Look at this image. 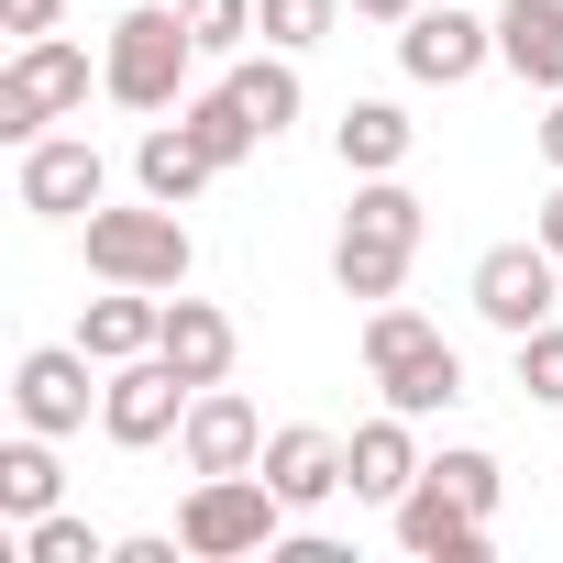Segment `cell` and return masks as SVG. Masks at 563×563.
Listing matches in <instances>:
<instances>
[{"label": "cell", "instance_id": "obj_10", "mask_svg": "<svg viewBox=\"0 0 563 563\" xmlns=\"http://www.w3.org/2000/svg\"><path fill=\"white\" fill-rule=\"evenodd\" d=\"M177 453H188V475H254V464H265L254 398H243V387H199L188 420H177Z\"/></svg>", "mask_w": 563, "mask_h": 563}, {"label": "cell", "instance_id": "obj_6", "mask_svg": "<svg viewBox=\"0 0 563 563\" xmlns=\"http://www.w3.org/2000/svg\"><path fill=\"white\" fill-rule=\"evenodd\" d=\"M188 398H199V387H188L166 354H133V365H111V376H100V431H111L122 453H155V442L188 420Z\"/></svg>", "mask_w": 563, "mask_h": 563}, {"label": "cell", "instance_id": "obj_19", "mask_svg": "<svg viewBox=\"0 0 563 563\" xmlns=\"http://www.w3.org/2000/svg\"><path fill=\"white\" fill-rule=\"evenodd\" d=\"M376 387H387V409H409V420H431V409H453L464 398V354L431 332V343H409L398 365H376Z\"/></svg>", "mask_w": 563, "mask_h": 563}, {"label": "cell", "instance_id": "obj_21", "mask_svg": "<svg viewBox=\"0 0 563 563\" xmlns=\"http://www.w3.org/2000/svg\"><path fill=\"white\" fill-rule=\"evenodd\" d=\"M221 89H232V100H243L265 133H288V122H299V67H288V45H265V56H232V78H221Z\"/></svg>", "mask_w": 563, "mask_h": 563}, {"label": "cell", "instance_id": "obj_17", "mask_svg": "<svg viewBox=\"0 0 563 563\" xmlns=\"http://www.w3.org/2000/svg\"><path fill=\"white\" fill-rule=\"evenodd\" d=\"M155 332H166V288H111V299H89V310H78V343H89L100 365L155 354Z\"/></svg>", "mask_w": 563, "mask_h": 563}, {"label": "cell", "instance_id": "obj_24", "mask_svg": "<svg viewBox=\"0 0 563 563\" xmlns=\"http://www.w3.org/2000/svg\"><path fill=\"white\" fill-rule=\"evenodd\" d=\"M343 232H387V243H420V232H431V210H420V188H398V177H365V188H354V210H343Z\"/></svg>", "mask_w": 563, "mask_h": 563}, {"label": "cell", "instance_id": "obj_14", "mask_svg": "<svg viewBox=\"0 0 563 563\" xmlns=\"http://www.w3.org/2000/svg\"><path fill=\"white\" fill-rule=\"evenodd\" d=\"M265 486L288 497V508H321V497H343V442L332 431H265Z\"/></svg>", "mask_w": 563, "mask_h": 563}, {"label": "cell", "instance_id": "obj_33", "mask_svg": "<svg viewBox=\"0 0 563 563\" xmlns=\"http://www.w3.org/2000/svg\"><path fill=\"white\" fill-rule=\"evenodd\" d=\"M541 166L563 177V89H552V111H541Z\"/></svg>", "mask_w": 563, "mask_h": 563}, {"label": "cell", "instance_id": "obj_31", "mask_svg": "<svg viewBox=\"0 0 563 563\" xmlns=\"http://www.w3.org/2000/svg\"><path fill=\"white\" fill-rule=\"evenodd\" d=\"M56 12H67V0H0V23H12V34H56Z\"/></svg>", "mask_w": 563, "mask_h": 563}, {"label": "cell", "instance_id": "obj_32", "mask_svg": "<svg viewBox=\"0 0 563 563\" xmlns=\"http://www.w3.org/2000/svg\"><path fill=\"white\" fill-rule=\"evenodd\" d=\"M188 541H166V530H144V541H111V563H177Z\"/></svg>", "mask_w": 563, "mask_h": 563}, {"label": "cell", "instance_id": "obj_16", "mask_svg": "<svg viewBox=\"0 0 563 563\" xmlns=\"http://www.w3.org/2000/svg\"><path fill=\"white\" fill-rule=\"evenodd\" d=\"M210 177H221V166H210V144H199L188 122H155V133L133 144V188H144V199H166V210H188Z\"/></svg>", "mask_w": 563, "mask_h": 563}, {"label": "cell", "instance_id": "obj_1", "mask_svg": "<svg viewBox=\"0 0 563 563\" xmlns=\"http://www.w3.org/2000/svg\"><path fill=\"white\" fill-rule=\"evenodd\" d=\"M188 67H199V34H188L177 0H133V12L111 23V45H100V89L122 111H177Z\"/></svg>", "mask_w": 563, "mask_h": 563}, {"label": "cell", "instance_id": "obj_30", "mask_svg": "<svg viewBox=\"0 0 563 563\" xmlns=\"http://www.w3.org/2000/svg\"><path fill=\"white\" fill-rule=\"evenodd\" d=\"M409 343H431V321H420V310H398V299H376V310H365V376H376V365H398Z\"/></svg>", "mask_w": 563, "mask_h": 563}, {"label": "cell", "instance_id": "obj_11", "mask_svg": "<svg viewBox=\"0 0 563 563\" xmlns=\"http://www.w3.org/2000/svg\"><path fill=\"white\" fill-rule=\"evenodd\" d=\"M387 519H398V552H420V563H486V541H497V530H486L475 508H453L431 475H420V486H409Z\"/></svg>", "mask_w": 563, "mask_h": 563}, {"label": "cell", "instance_id": "obj_25", "mask_svg": "<svg viewBox=\"0 0 563 563\" xmlns=\"http://www.w3.org/2000/svg\"><path fill=\"white\" fill-rule=\"evenodd\" d=\"M23 563H111V541H100L89 519L45 508V519H23Z\"/></svg>", "mask_w": 563, "mask_h": 563}, {"label": "cell", "instance_id": "obj_22", "mask_svg": "<svg viewBox=\"0 0 563 563\" xmlns=\"http://www.w3.org/2000/svg\"><path fill=\"white\" fill-rule=\"evenodd\" d=\"M177 122H188V133L210 144V166H243L254 144H276V133H265V122H254V111H243L232 89H199V100H177Z\"/></svg>", "mask_w": 563, "mask_h": 563}, {"label": "cell", "instance_id": "obj_8", "mask_svg": "<svg viewBox=\"0 0 563 563\" xmlns=\"http://www.w3.org/2000/svg\"><path fill=\"white\" fill-rule=\"evenodd\" d=\"M100 199H111V166H100L89 133H45V144H23V210H34V221H89Z\"/></svg>", "mask_w": 563, "mask_h": 563}, {"label": "cell", "instance_id": "obj_20", "mask_svg": "<svg viewBox=\"0 0 563 563\" xmlns=\"http://www.w3.org/2000/svg\"><path fill=\"white\" fill-rule=\"evenodd\" d=\"M409 254H420V243H387V232H343V243H332V288L376 310V299H398V288H409Z\"/></svg>", "mask_w": 563, "mask_h": 563}, {"label": "cell", "instance_id": "obj_28", "mask_svg": "<svg viewBox=\"0 0 563 563\" xmlns=\"http://www.w3.org/2000/svg\"><path fill=\"white\" fill-rule=\"evenodd\" d=\"M431 486L475 519H497V453H431Z\"/></svg>", "mask_w": 563, "mask_h": 563}, {"label": "cell", "instance_id": "obj_2", "mask_svg": "<svg viewBox=\"0 0 563 563\" xmlns=\"http://www.w3.org/2000/svg\"><path fill=\"white\" fill-rule=\"evenodd\" d=\"M78 243H89V276L100 288H188V265H199V243H188V221L166 210V199H133V210H89L78 221Z\"/></svg>", "mask_w": 563, "mask_h": 563}, {"label": "cell", "instance_id": "obj_23", "mask_svg": "<svg viewBox=\"0 0 563 563\" xmlns=\"http://www.w3.org/2000/svg\"><path fill=\"white\" fill-rule=\"evenodd\" d=\"M56 453H45V431H23V442H0V519H45L56 508Z\"/></svg>", "mask_w": 563, "mask_h": 563}, {"label": "cell", "instance_id": "obj_15", "mask_svg": "<svg viewBox=\"0 0 563 563\" xmlns=\"http://www.w3.org/2000/svg\"><path fill=\"white\" fill-rule=\"evenodd\" d=\"M409 144H420V122H409L398 100H343V122H332V155H343L354 177H398Z\"/></svg>", "mask_w": 563, "mask_h": 563}, {"label": "cell", "instance_id": "obj_29", "mask_svg": "<svg viewBox=\"0 0 563 563\" xmlns=\"http://www.w3.org/2000/svg\"><path fill=\"white\" fill-rule=\"evenodd\" d=\"M519 398H530V409H563V321L519 332Z\"/></svg>", "mask_w": 563, "mask_h": 563}, {"label": "cell", "instance_id": "obj_18", "mask_svg": "<svg viewBox=\"0 0 563 563\" xmlns=\"http://www.w3.org/2000/svg\"><path fill=\"white\" fill-rule=\"evenodd\" d=\"M155 354H166L188 387H221V376H232V321H221L210 299H166V332H155Z\"/></svg>", "mask_w": 563, "mask_h": 563}, {"label": "cell", "instance_id": "obj_5", "mask_svg": "<svg viewBox=\"0 0 563 563\" xmlns=\"http://www.w3.org/2000/svg\"><path fill=\"white\" fill-rule=\"evenodd\" d=\"M552 299H563V254L530 232V243H497V254H475V310H486V332H541L552 321Z\"/></svg>", "mask_w": 563, "mask_h": 563}, {"label": "cell", "instance_id": "obj_27", "mask_svg": "<svg viewBox=\"0 0 563 563\" xmlns=\"http://www.w3.org/2000/svg\"><path fill=\"white\" fill-rule=\"evenodd\" d=\"M265 12V45H288V56H310L332 23H343V0H254Z\"/></svg>", "mask_w": 563, "mask_h": 563}, {"label": "cell", "instance_id": "obj_9", "mask_svg": "<svg viewBox=\"0 0 563 563\" xmlns=\"http://www.w3.org/2000/svg\"><path fill=\"white\" fill-rule=\"evenodd\" d=\"M497 56V23H475V12H453V0H442V12H431V0H420V12L398 23V67L420 78V89H464L475 67Z\"/></svg>", "mask_w": 563, "mask_h": 563}, {"label": "cell", "instance_id": "obj_4", "mask_svg": "<svg viewBox=\"0 0 563 563\" xmlns=\"http://www.w3.org/2000/svg\"><path fill=\"white\" fill-rule=\"evenodd\" d=\"M67 111H89V45H67V34H23L12 67H0V133H12V144H45Z\"/></svg>", "mask_w": 563, "mask_h": 563}, {"label": "cell", "instance_id": "obj_12", "mask_svg": "<svg viewBox=\"0 0 563 563\" xmlns=\"http://www.w3.org/2000/svg\"><path fill=\"white\" fill-rule=\"evenodd\" d=\"M420 475H431V464H420V442H409V409H387V420H365V431L343 442V486L376 497V508H398Z\"/></svg>", "mask_w": 563, "mask_h": 563}, {"label": "cell", "instance_id": "obj_26", "mask_svg": "<svg viewBox=\"0 0 563 563\" xmlns=\"http://www.w3.org/2000/svg\"><path fill=\"white\" fill-rule=\"evenodd\" d=\"M177 12H188L199 56H243V45L265 34V12H254V0H177Z\"/></svg>", "mask_w": 563, "mask_h": 563}, {"label": "cell", "instance_id": "obj_35", "mask_svg": "<svg viewBox=\"0 0 563 563\" xmlns=\"http://www.w3.org/2000/svg\"><path fill=\"white\" fill-rule=\"evenodd\" d=\"M354 12H365V23H409V12H420V0H354Z\"/></svg>", "mask_w": 563, "mask_h": 563}, {"label": "cell", "instance_id": "obj_7", "mask_svg": "<svg viewBox=\"0 0 563 563\" xmlns=\"http://www.w3.org/2000/svg\"><path fill=\"white\" fill-rule=\"evenodd\" d=\"M89 343H34L23 365H12V409H23V431H45V442H67V431H89V409H100V387H89Z\"/></svg>", "mask_w": 563, "mask_h": 563}, {"label": "cell", "instance_id": "obj_13", "mask_svg": "<svg viewBox=\"0 0 563 563\" xmlns=\"http://www.w3.org/2000/svg\"><path fill=\"white\" fill-rule=\"evenodd\" d=\"M497 67L519 78V89H563V0H508L497 12Z\"/></svg>", "mask_w": 563, "mask_h": 563}, {"label": "cell", "instance_id": "obj_34", "mask_svg": "<svg viewBox=\"0 0 563 563\" xmlns=\"http://www.w3.org/2000/svg\"><path fill=\"white\" fill-rule=\"evenodd\" d=\"M530 232H541V243H552V254H563V188H552V199H541V210H530Z\"/></svg>", "mask_w": 563, "mask_h": 563}, {"label": "cell", "instance_id": "obj_3", "mask_svg": "<svg viewBox=\"0 0 563 563\" xmlns=\"http://www.w3.org/2000/svg\"><path fill=\"white\" fill-rule=\"evenodd\" d=\"M177 541H188V563L276 552V541H288V497L265 486V464H254V475H199V486H188V508H177Z\"/></svg>", "mask_w": 563, "mask_h": 563}]
</instances>
